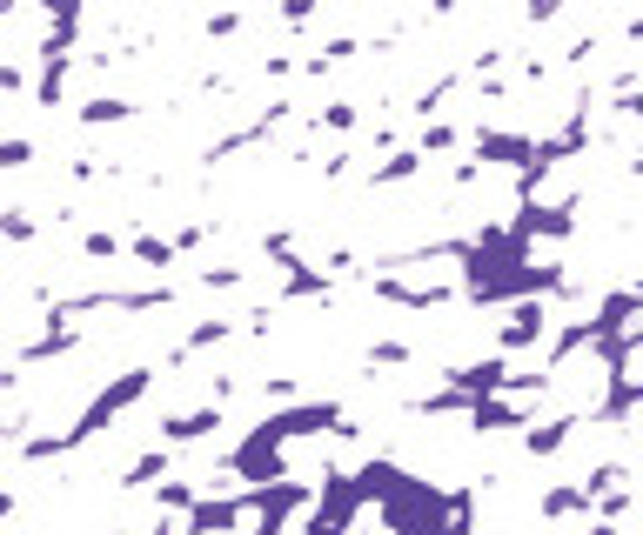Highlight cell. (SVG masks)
<instances>
[{
  "label": "cell",
  "instance_id": "27",
  "mask_svg": "<svg viewBox=\"0 0 643 535\" xmlns=\"http://www.w3.org/2000/svg\"><path fill=\"white\" fill-rule=\"evenodd\" d=\"M121 254H128V241L115 228H88V234H80V261H121Z\"/></svg>",
  "mask_w": 643,
  "mask_h": 535
},
{
  "label": "cell",
  "instance_id": "10",
  "mask_svg": "<svg viewBox=\"0 0 643 535\" xmlns=\"http://www.w3.org/2000/svg\"><path fill=\"white\" fill-rule=\"evenodd\" d=\"M469 161L476 167H510V174H523L536 161V141L516 134V128H476L469 134Z\"/></svg>",
  "mask_w": 643,
  "mask_h": 535
},
{
  "label": "cell",
  "instance_id": "42",
  "mask_svg": "<svg viewBox=\"0 0 643 535\" xmlns=\"http://www.w3.org/2000/svg\"><path fill=\"white\" fill-rule=\"evenodd\" d=\"M67 174H74V182H95L101 167H95V154H74V161H67Z\"/></svg>",
  "mask_w": 643,
  "mask_h": 535
},
{
  "label": "cell",
  "instance_id": "19",
  "mask_svg": "<svg viewBox=\"0 0 643 535\" xmlns=\"http://www.w3.org/2000/svg\"><path fill=\"white\" fill-rule=\"evenodd\" d=\"M429 161L416 154V148H395V154H382L375 167H369V188H402V182H416Z\"/></svg>",
  "mask_w": 643,
  "mask_h": 535
},
{
  "label": "cell",
  "instance_id": "39",
  "mask_svg": "<svg viewBox=\"0 0 643 535\" xmlns=\"http://www.w3.org/2000/svg\"><path fill=\"white\" fill-rule=\"evenodd\" d=\"M262 395H269V402H282V408H288V402H295V375H269V382H262Z\"/></svg>",
  "mask_w": 643,
  "mask_h": 535
},
{
  "label": "cell",
  "instance_id": "2",
  "mask_svg": "<svg viewBox=\"0 0 643 535\" xmlns=\"http://www.w3.org/2000/svg\"><path fill=\"white\" fill-rule=\"evenodd\" d=\"M148 389H154V369H141V362H134V369H121V375H115V382L88 402V408L74 415V428H61V435H34L28 449H21V462H61V456H74V449H88V441H95V435H108V428H115L134 402H148Z\"/></svg>",
  "mask_w": 643,
  "mask_h": 535
},
{
  "label": "cell",
  "instance_id": "12",
  "mask_svg": "<svg viewBox=\"0 0 643 535\" xmlns=\"http://www.w3.org/2000/svg\"><path fill=\"white\" fill-rule=\"evenodd\" d=\"M235 328H241V321H228V315H208V321H195V328H188V335L168 348V362H161V369H168V375H175V369H188L195 354H208V348L235 341Z\"/></svg>",
  "mask_w": 643,
  "mask_h": 535
},
{
  "label": "cell",
  "instance_id": "36",
  "mask_svg": "<svg viewBox=\"0 0 643 535\" xmlns=\"http://www.w3.org/2000/svg\"><path fill=\"white\" fill-rule=\"evenodd\" d=\"M195 282H201V288H241V282H249V268H228V261H221V268H201Z\"/></svg>",
  "mask_w": 643,
  "mask_h": 535
},
{
  "label": "cell",
  "instance_id": "35",
  "mask_svg": "<svg viewBox=\"0 0 643 535\" xmlns=\"http://www.w3.org/2000/svg\"><path fill=\"white\" fill-rule=\"evenodd\" d=\"M0 228H8V241H14V248H28V241H34V234H41V228H34V215H28V208H8V215H0Z\"/></svg>",
  "mask_w": 643,
  "mask_h": 535
},
{
  "label": "cell",
  "instance_id": "43",
  "mask_svg": "<svg viewBox=\"0 0 643 535\" xmlns=\"http://www.w3.org/2000/svg\"><path fill=\"white\" fill-rule=\"evenodd\" d=\"M295 67H302V61H288V54H269V61H262L269 80H282V74H295Z\"/></svg>",
  "mask_w": 643,
  "mask_h": 535
},
{
  "label": "cell",
  "instance_id": "15",
  "mask_svg": "<svg viewBox=\"0 0 643 535\" xmlns=\"http://www.w3.org/2000/svg\"><path fill=\"white\" fill-rule=\"evenodd\" d=\"M636 408H643V382H636V375H610V395L590 408V422H603V428H623Z\"/></svg>",
  "mask_w": 643,
  "mask_h": 535
},
{
  "label": "cell",
  "instance_id": "44",
  "mask_svg": "<svg viewBox=\"0 0 643 535\" xmlns=\"http://www.w3.org/2000/svg\"><path fill=\"white\" fill-rule=\"evenodd\" d=\"M623 34H630V41H636V47H643V14H636V21H630V28H623Z\"/></svg>",
  "mask_w": 643,
  "mask_h": 535
},
{
  "label": "cell",
  "instance_id": "41",
  "mask_svg": "<svg viewBox=\"0 0 643 535\" xmlns=\"http://www.w3.org/2000/svg\"><path fill=\"white\" fill-rule=\"evenodd\" d=\"M349 167H356V154H329V161H322V182H342Z\"/></svg>",
  "mask_w": 643,
  "mask_h": 535
},
{
  "label": "cell",
  "instance_id": "38",
  "mask_svg": "<svg viewBox=\"0 0 643 535\" xmlns=\"http://www.w3.org/2000/svg\"><path fill=\"white\" fill-rule=\"evenodd\" d=\"M201 28H208V41H228V34H241V14H208Z\"/></svg>",
  "mask_w": 643,
  "mask_h": 535
},
{
  "label": "cell",
  "instance_id": "23",
  "mask_svg": "<svg viewBox=\"0 0 643 535\" xmlns=\"http://www.w3.org/2000/svg\"><path fill=\"white\" fill-rule=\"evenodd\" d=\"M201 495H208L201 482H161V489H154V509H161V515H182V522H188V515L201 509Z\"/></svg>",
  "mask_w": 643,
  "mask_h": 535
},
{
  "label": "cell",
  "instance_id": "33",
  "mask_svg": "<svg viewBox=\"0 0 643 535\" xmlns=\"http://www.w3.org/2000/svg\"><path fill=\"white\" fill-rule=\"evenodd\" d=\"M0 95H8V101H28L34 95V80H28L21 61H0Z\"/></svg>",
  "mask_w": 643,
  "mask_h": 535
},
{
  "label": "cell",
  "instance_id": "26",
  "mask_svg": "<svg viewBox=\"0 0 643 535\" xmlns=\"http://www.w3.org/2000/svg\"><path fill=\"white\" fill-rule=\"evenodd\" d=\"M362 362H369V369H410V362H416V348L382 335V341H369V348H362Z\"/></svg>",
  "mask_w": 643,
  "mask_h": 535
},
{
  "label": "cell",
  "instance_id": "22",
  "mask_svg": "<svg viewBox=\"0 0 643 535\" xmlns=\"http://www.w3.org/2000/svg\"><path fill=\"white\" fill-rule=\"evenodd\" d=\"M67 74H74V54H54V61H41V80H34V108H61V101H67Z\"/></svg>",
  "mask_w": 643,
  "mask_h": 535
},
{
  "label": "cell",
  "instance_id": "24",
  "mask_svg": "<svg viewBox=\"0 0 643 535\" xmlns=\"http://www.w3.org/2000/svg\"><path fill=\"white\" fill-rule=\"evenodd\" d=\"M349 54H356V34H336V41H322L315 54H302V74H315V80H322L329 67H342Z\"/></svg>",
  "mask_w": 643,
  "mask_h": 535
},
{
  "label": "cell",
  "instance_id": "21",
  "mask_svg": "<svg viewBox=\"0 0 643 535\" xmlns=\"http://www.w3.org/2000/svg\"><path fill=\"white\" fill-rule=\"evenodd\" d=\"M74 121L80 128H121V121H134V101H121V95H88L74 108Z\"/></svg>",
  "mask_w": 643,
  "mask_h": 535
},
{
  "label": "cell",
  "instance_id": "1",
  "mask_svg": "<svg viewBox=\"0 0 643 535\" xmlns=\"http://www.w3.org/2000/svg\"><path fill=\"white\" fill-rule=\"evenodd\" d=\"M302 435H336V441H356V415L342 402H288L275 415H262L249 435L221 456V476H235L241 489H269V482H288V441Z\"/></svg>",
  "mask_w": 643,
  "mask_h": 535
},
{
  "label": "cell",
  "instance_id": "40",
  "mask_svg": "<svg viewBox=\"0 0 643 535\" xmlns=\"http://www.w3.org/2000/svg\"><path fill=\"white\" fill-rule=\"evenodd\" d=\"M617 114H623V121H636V128H643V87H630V95H617Z\"/></svg>",
  "mask_w": 643,
  "mask_h": 535
},
{
  "label": "cell",
  "instance_id": "11",
  "mask_svg": "<svg viewBox=\"0 0 643 535\" xmlns=\"http://www.w3.org/2000/svg\"><path fill=\"white\" fill-rule=\"evenodd\" d=\"M215 428H228V408H221V402H201V408H175V415H161V441H168V449H195V441H208Z\"/></svg>",
  "mask_w": 643,
  "mask_h": 535
},
{
  "label": "cell",
  "instance_id": "25",
  "mask_svg": "<svg viewBox=\"0 0 643 535\" xmlns=\"http://www.w3.org/2000/svg\"><path fill=\"white\" fill-rule=\"evenodd\" d=\"M456 87H462V74H443V80H429V87H423L416 108H410V114H416V128H423V121H443V101L456 95Z\"/></svg>",
  "mask_w": 643,
  "mask_h": 535
},
{
  "label": "cell",
  "instance_id": "16",
  "mask_svg": "<svg viewBox=\"0 0 643 535\" xmlns=\"http://www.w3.org/2000/svg\"><path fill=\"white\" fill-rule=\"evenodd\" d=\"M469 428L476 435H503V428H530V408L516 395H490V402H476L469 408Z\"/></svg>",
  "mask_w": 643,
  "mask_h": 535
},
{
  "label": "cell",
  "instance_id": "5",
  "mask_svg": "<svg viewBox=\"0 0 643 535\" xmlns=\"http://www.w3.org/2000/svg\"><path fill=\"white\" fill-rule=\"evenodd\" d=\"M549 335H556L549 302H516L497 328V354H536V348H549Z\"/></svg>",
  "mask_w": 643,
  "mask_h": 535
},
{
  "label": "cell",
  "instance_id": "8",
  "mask_svg": "<svg viewBox=\"0 0 643 535\" xmlns=\"http://www.w3.org/2000/svg\"><path fill=\"white\" fill-rule=\"evenodd\" d=\"M369 288H375V302H395V308H416V315H429V308H449V302H462V282H402V275H369Z\"/></svg>",
  "mask_w": 643,
  "mask_h": 535
},
{
  "label": "cell",
  "instance_id": "17",
  "mask_svg": "<svg viewBox=\"0 0 643 535\" xmlns=\"http://www.w3.org/2000/svg\"><path fill=\"white\" fill-rule=\"evenodd\" d=\"M590 509H597V502H590L584 482H556V489L536 495V515H543V522H570V515H590Z\"/></svg>",
  "mask_w": 643,
  "mask_h": 535
},
{
  "label": "cell",
  "instance_id": "6",
  "mask_svg": "<svg viewBox=\"0 0 643 535\" xmlns=\"http://www.w3.org/2000/svg\"><path fill=\"white\" fill-rule=\"evenodd\" d=\"M443 389H456V395H469V402H490V395H510V389H516V369H510V354H482V362L443 369Z\"/></svg>",
  "mask_w": 643,
  "mask_h": 535
},
{
  "label": "cell",
  "instance_id": "13",
  "mask_svg": "<svg viewBox=\"0 0 643 535\" xmlns=\"http://www.w3.org/2000/svg\"><path fill=\"white\" fill-rule=\"evenodd\" d=\"M80 348V328L74 321H47L34 341H21L14 348V369H34V362H61V354H74Z\"/></svg>",
  "mask_w": 643,
  "mask_h": 535
},
{
  "label": "cell",
  "instance_id": "20",
  "mask_svg": "<svg viewBox=\"0 0 643 535\" xmlns=\"http://www.w3.org/2000/svg\"><path fill=\"white\" fill-rule=\"evenodd\" d=\"M168 441H154V449L148 456H134L128 469H121V489H161V482H168Z\"/></svg>",
  "mask_w": 643,
  "mask_h": 535
},
{
  "label": "cell",
  "instance_id": "28",
  "mask_svg": "<svg viewBox=\"0 0 643 535\" xmlns=\"http://www.w3.org/2000/svg\"><path fill=\"white\" fill-rule=\"evenodd\" d=\"M456 141H462L456 121H423V128H416V154H423V161H429V154H449Z\"/></svg>",
  "mask_w": 643,
  "mask_h": 535
},
{
  "label": "cell",
  "instance_id": "30",
  "mask_svg": "<svg viewBox=\"0 0 643 535\" xmlns=\"http://www.w3.org/2000/svg\"><path fill=\"white\" fill-rule=\"evenodd\" d=\"M168 302H175L168 282H161V288H134V295L121 288V315H154V308H168Z\"/></svg>",
  "mask_w": 643,
  "mask_h": 535
},
{
  "label": "cell",
  "instance_id": "14",
  "mask_svg": "<svg viewBox=\"0 0 643 535\" xmlns=\"http://www.w3.org/2000/svg\"><path fill=\"white\" fill-rule=\"evenodd\" d=\"M584 428V415H556V422H530L523 428V456L530 462H549V456H563L570 449V435Z\"/></svg>",
  "mask_w": 643,
  "mask_h": 535
},
{
  "label": "cell",
  "instance_id": "31",
  "mask_svg": "<svg viewBox=\"0 0 643 535\" xmlns=\"http://www.w3.org/2000/svg\"><path fill=\"white\" fill-rule=\"evenodd\" d=\"M315 128H329V134H356L362 128V114H356V101H329L315 114Z\"/></svg>",
  "mask_w": 643,
  "mask_h": 535
},
{
  "label": "cell",
  "instance_id": "9",
  "mask_svg": "<svg viewBox=\"0 0 643 535\" xmlns=\"http://www.w3.org/2000/svg\"><path fill=\"white\" fill-rule=\"evenodd\" d=\"M255 515V489H221V495H201V509L182 522V535H241V522Z\"/></svg>",
  "mask_w": 643,
  "mask_h": 535
},
{
  "label": "cell",
  "instance_id": "7",
  "mask_svg": "<svg viewBox=\"0 0 643 535\" xmlns=\"http://www.w3.org/2000/svg\"><path fill=\"white\" fill-rule=\"evenodd\" d=\"M295 509H302V515L315 509V482H295V476H288V482L255 489V528H249V535H282Z\"/></svg>",
  "mask_w": 643,
  "mask_h": 535
},
{
  "label": "cell",
  "instance_id": "18",
  "mask_svg": "<svg viewBox=\"0 0 643 535\" xmlns=\"http://www.w3.org/2000/svg\"><path fill=\"white\" fill-rule=\"evenodd\" d=\"M128 261H134V268H154V275H161V268H175V261H182V241H175V234L141 228V234L128 241Z\"/></svg>",
  "mask_w": 643,
  "mask_h": 535
},
{
  "label": "cell",
  "instance_id": "32",
  "mask_svg": "<svg viewBox=\"0 0 643 535\" xmlns=\"http://www.w3.org/2000/svg\"><path fill=\"white\" fill-rule=\"evenodd\" d=\"M262 254H269L275 268H295V261H302V248H295L288 228H269V234H262Z\"/></svg>",
  "mask_w": 643,
  "mask_h": 535
},
{
  "label": "cell",
  "instance_id": "4",
  "mask_svg": "<svg viewBox=\"0 0 643 535\" xmlns=\"http://www.w3.org/2000/svg\"><path fill=\"white\" fill-rule=\"evenodd\" d=\"M510 234H516L523 248H536V241H570V234H577V195H570V201H523V208L510 215Z\"/></svg>",
  "mask_w": 643,
  "mask_h": 535
},
{
  "label": "cell",
  "instance_id": "29",
  "mask_svg": "<svg viewBox=\"0 0 643 535\" xmlns=\"http://www.w3.org/2000/svg\"><path fill=\"white\" fill-rule=\"evenodd\" d=\"M623 482H630V469H623V462H597V469L584 476V489H590V502H603V495H617Z\"/></svg>",
  "mask_w": 643,
  "mask_h": 535
},
{
  "label": "cell",
  "instance_id": "3",
  "mask_svg": "<svg viewBox=\"0 0 643 535\" xmlns=\"http://www.w3.org/2000/svg\"><path fill=\"white\" fill-rule=\"evenodd\" d=\"M362 509H369V502H362V482H356L349 469H322V495H315V509L302 515V535H349Z\"/></svg>",
  "mask_w": 643,
  "mask_h": 535
},
{
  "label": "cell",
  "instance_id": "37",
  "mask_svg": "<svg viewBox=\"0 0 643 535\" xmlns=\"http://www.w3.org/2000/svg\"><path fill=\"white\" fill-rule=\"evenodd\" d=\"M623 515H630V489H617V495L597 502V522H623Z\"/></svg>",
  "mask_w": 643,
  "mask_h": 535
},
{
  "label": "cell",
  "instance_id": "34",
  "mask_svg": "<svg viewBox=\"0 0 643 535\" xmlns=\"http://www.w3.org/2000/svg\"><path fill=\"white\" fill-rule=\"evenodd\" d=\"M34 161V141L28 134H8V141H0V167H8V174H21Z\"/></svg>",
  "mask_w": 643,
  "mask_h": 535
}]
</instances>
